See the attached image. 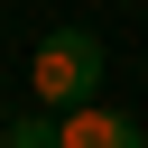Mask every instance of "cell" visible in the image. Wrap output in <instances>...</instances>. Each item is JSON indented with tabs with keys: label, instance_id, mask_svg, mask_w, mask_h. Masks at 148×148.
Instances as JSON below:
<instances>
[{
	"label": "cell",
	"instance_id": "1",
	"mask_svg": "<svg viewBox=\"0 0 148 148\" xmlns=\"http://www.w3.org/2000/svg\"><path fill=\"white\" fill-rule=\"evenodd\" d=\"M28 92L46 102V111H74V102H92L102 92V37L92 28H46L37 37V65H28Z\"/></svg>",
	"mask_w": 148,
	"mask_h": 148
},
{
	"label": "cell",
	"instance_id": "3",
	"mask_svg": "<svg viewBox=\"0 0 148 148\" xmlns=\"http://www.w3.org/2000/svg\"><path fill=\"white\" fill-rule=\"evenodd\" d=\"M0 148H65V111H28V120H9Z\"/></svg>",
	"mask_w": 148,
	"mask_h": 148
},
{
	"label": "cell",
	"instance_id": "4",
	"mask_svg": "<svg viewBox=\"0 0 148 148\" xmlns=\"http://www.w3.org/2000/svg\"><path fill=\"white\" fill-rule=\"evenodd\" d=\"M0 130H9V111H0Z\"/></svg>",
	"mask_w": 148,
	"mask_h": 148
},
{
	"label": "cell",
	"instance_id": "2",
	"mask_svg": "<svg viewBox=\"0 0 148 148\" xmlns=\"http://www.w3.org/2000/svg\"><path fill=\"white\" fill-rule=\"evenodd\" d=\"M65 148H148V130L92 92V102H74V111H65Z\"/></svg>",
	"mask_w": 148,
	"mask_h": 148
}]
</instances>
